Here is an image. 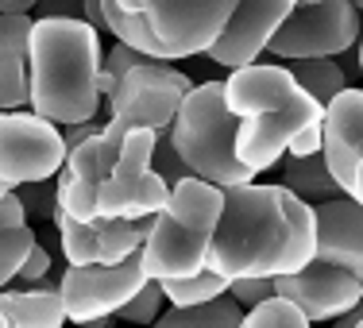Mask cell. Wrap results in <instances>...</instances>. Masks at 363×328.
I'll return each instance as SVG.
<instances>
[{
	"mask_svg": "<svg viewBox=\"0 0 363 328\" xmlns=\"http://www.w3.org/2000/svg\"><path fill=\"white\" fill-rule=\"evenodd\" d=\"M286 154H321V124H309V128H301L298 135L286 143Z\"/></svg>",
	"mask_w": 363,
	"mask_h": 328,
	"instance_id": "obj_33",
	"label": "cell"
},
{
	"mask_svg": "<svg viewBox=\"0 0 363 328\" xmlns=\"http://www.w3.org/2000/svg\"><path fill=\"white\" fill-rule=\"evenodd\" d=\"M155 140H159V132H151V128H132V132H124V140H120V151H116V174H143V170H151V151H155Z\"/></svg>",
	"mask_w": 363,
	"mask_h": 328,
	"instance_id": "obj_24",
	"label": "cell"
},
{
	"mask_svg": "<svg viewBox=\"0 0 363 328\" xmlns=\"http://www.w3.org/2000/svg\"><path fill=\"white\" fill-rule=\"evenodd\" d=\"M39 0H0V16H28Z\"/></svg>",
	"mask_w": 363,
	"mask_h": 328,
	"instance_id": "obj_36",
	"label": "cell"
},
{
	"mask_svg": "<svg viewBox=\"0 0 363 328\" xmlns=\"http://www.w3.org/2000/svg\"><path fill=\"white\" fill-rule=\"evenodd\" d=\"M101 128H105V124H101V116H97V120H85V124H70V128L62 132V147L70 151V147H77L82 140H89V135H97Z\"/></svg>",
	"mask_w": 363,
	"mask_h": 328,
	"instance_id": "obj_34",
	"label": "cell"
},
{
	"mask_svg": "<svg viewBox=\"0 0 363 328\" xmlns=\"http://www.w3.org/2000/svg\"><path fill=\"white\" fill-rule=\"evenodd\" d=\"M309 4H321V0H298L294 8H309Z\"/></svg>",
	"mask_w": 363,
	"mask_h": 328,
	"instance_id": "obj_39",
	"label": "cell"
},
{
	"mask_svg": "<svg viewBox=\"0 0 363 328\" xmlns=\"http://www.w3.org/2000/svg\"><path fill=\"white\" fill-rule=\"evenodd\" d=\"M340 70H344V77H348V85L359 77V43H352V47L344 50V62H340Z\"/></svg>",
	"mask_w": 363,
	"mask_h": 328,
	"instance_id": "obj_35",
	"label": "cell"
},
{
	"mask_svg": "<svg viewBox=\"0 0 363 328\" xmlns=\"http://www.w3.org/2000/svg\"><path fill=\"white\" fill-rule=\"evenodd\" d=\"M348 4H352V8H356V12H359V4H363V0H348Z\"/></svg>",
	"mask_w": 363,
	"mask_h": 328,
	"instance_id": "obj_41",
	"label": "cell"
},
{
	"mask_svg": "<svg viewBox=\"0 0 363 328\" xmlns=\"http://www.w3.org/2000/svg\"><path fill=\"white\" fill-rule=\"evenodd\" d=\"M50 274V251L35 239V247H31L28 255H23V263H20V271H16V278L12 282H23V286H35L39 278H47Z\"/></svg>",
	"mask_w": 363,
	"mask_h": 328,
	"instance_id": "obj_31",
	"label": "cell"
},
{
	"mask_svg": "<svg viewBox=\"0 0 363 328\" xmlns=\"http://www.w3.org/2000/svg\"><path fill=\"white\" fill-rule=\"evenodd\" d=\"M236 328H313V324H309L306 317L290 305V301L267 298V301H259V305L247 309L244 321H240Z\"/></svg>",
	"mask_w": 363,
	"mask_h": 328,
	"instance_id": "obj_25",
	"label": "cell"
},
{
	"mask_svg": "<svg viewBox=\"0 0 363 328\" xmlns=\"http://www.w3.org/2000/svg\"><path fill=\"white\" fill-rule=\"evenodd\" d=\"M151 170L162 178L167 186H174V182H182V178H194L186 170V162L174 154V147H170V140H167V132H159V140H155V151H151Z\"/></svg>",
	"mask_w": 363,
	"mask_h": 328,
	"instance_id": "obj_29",
	"label": "cell"
},
{
	"mask_svg": "<svg viewBox=\"0 0 363 328\" xmlns=\"http://www.w3.org/2000/svg\"><path fill=\"white\" fill-rule=\"evenodd\" d=\"M16 189H20V186H16ZM16 197H20L28 220L31 217H35V220H50V217H55V178H47V182H28Z\"/></svg>",
	"mask_w": 363,
	"mask_h": 328,
	"instance_id": "obj_28",
	"label": "cell"
},
{
	"mask_svg": "<svg viewBox=\"0 0 363 328\" xmlns=\"http://www.w3.org/2000/svg\"><path fill=\"white\" fill-rule=\"evenodd\" d=\"M0 328H12V321H8V317H4V313H0Z\"/></svg>",
	"mask_w": 363,
	"mask_h": 328,
	"instance_id": "obj_40",
	"label": "cell"
},
{
	"mask_svg": "<svg viewBox=\"0 0 363 328\" xmlns=\"http://www.w3.org/2000/svg\"><path fill=\"white\" fill-rule=\"evenodd\" d=\"M55 209L66 213L77 224L97 220V182H82V178L58 170L55 174Z\"/></svg>",
	"mask_w": 363,
	"mask_h": 328,
	"instance_id": "obj_22",
	"label": "cell"
},
{
	"mask_svg": "<svg viewBox=\"0 0 363 328\" xmlns=\"http://www.w3.org/2000/svg\"><path fill=\"white\" fill-rule=\"evenodd\" d=\"M313 205L286 186H228L220 189V217L205 255V271L232 278H279L313 259Z\"/></svg>",
	"mask_w": 363,
	"mask_h": 328,
	"instance_id": "obj_1",
	"label": "cell"
},
{
	"mask_svg": "<svg viewBox=\"0 0 363 328\" xmlns=\"http://www.w3.org/2000/svg\"><path fill=\"white\" fill-rule=\"evenodd\" d=\"M352 43H359V12L348 0H321L309 8H294L271 35L267 50L279 62H290V58H336Z\"/></svg>",
	"mask_w": 363,
	"mask_h": 328,
	"instance_id": "obj_8",
	"label": "cell"
},
{
	"mask_svg": "<svg viewBox=\"0 0 363 328\" xmlns=\"http://www.w3.org/2000/svg\"><path fill=\"white\" fill-rule=\"evenodd\" d=\"M101 35L85 20H31L28 105L58 128L101 116Z\"/></svg>",
	"mask_w": 363,
	"mask_h": 328,
	"instance_id": "obj_2",
	"label": "cell"
},
{
	"mask_svg": "<svg viewBox=\"0 0 363 328\" xmlns=\"http://www.w3.org/2000/svg\"><path fill=\"white\" fill-rule=\"evenodd\" d=\"M271 286H274V298L290 301L309 324H321V321H333V317L359 305L363 271L325 263V259H309L301 271L271 278Z\"/></svg>",
	"mask_w": 363,
	"mask_h": 328,
	"instance_id": "obj_11",
	"label": "cell"
},
{
	"mask_svg": "<svg viewBox=\"0 0 363 328\" xmlns=\"http://www.w3.org/2000/svg\"><path fill=\"white\" fill-rule=\"evenodd\" d=\"M12 189H16V186H8L4 178H0V197H8V193H12Z\"/></svg>",
	"mask_w": 363,
	"mask_h": 328,
	"instance_id": "obj_38",
	"label": "cell"
},
{
	"mask_svg": "<svg viewBox=\"0 0 363 328\" xmlns=\"http://www.w3.org/2000/svg\"><path fill=\"white\" fill-rule=\"evenodd\" d=\"M282 186L306 205H321V201L344 197V189L336 186L333 174H328L321 154H301V159L298 154H286V159H282Z\"/></svg>",
	"mask_w": 363,
	"mask_h": 328,
	"instance_id": "obj_18",
	"label": "cell"
},
{
	"mask_svg": "<svg viewBox=\"0 0 363 328\" xmlns=\"http://www.w3.org/2000/svg\"><path fill=\"white\" fill-rule=\"evenodd\" d=\"M35 247V228L31 224H20V228H0V290L16 278L23 255Z\"/></svg>",
	"mask_w": 363,
	"mask_h": 328,
	"instance_id": "obj_26",
	"label": "cell"
},
{
	"mask_svg": "<svg viewBox=\"0 0 363 328\" xmlns=\"http://www.w3.org/2000/svg\"><path fill=\"white\" fill-rule=\"evenodd\" d=\"M62 128L35 112H0V178L8 186L47 182L62 170Z\"/></svg>",
	"mask_w": 363,
	"mask_h": 328,
	"instance_id": "obj_9",
	"label": "cell"
},
{
	"mask_svg": "<svg viewBox=\"0 0 363 328\" xmlns=\"http://www.w3.org/2000/svg\"><path fill=\"white\" fill-rule=\"evenodd\" d=\"M224 108L236 124V159L252 174H263L286 154V143L301 128L321 124V105L286 74L282 62H252L240 66L220 81Z\"/></svg>",
	"mask_w": 363,
	"mask_h": 328,
	"instance_id": "obj_3",
	"label": "cell"
},
{
	"mask_svg": "<svg viewBox=\"0 0 363 328\" xmlns=\"http://www.w3.org/2000/svg\"><path fill=\"white\" fill-rule=\"evenodd\" d=\"M28 35L31 16H0V112L28 105Z\"/></svg>",
	"mask_w": 363,
	"mask_h": 328,
	"instance_id": "obj_16",
	"label": "cell"
},
{
	"mask_svg": "<svg viewBox=\"0 0 363 328\" xmlns=\"http://www.w3.org/2000/svg\"><path fill=\"white\" fill-rule=\"evenodd\" d=\"M321 159L344 197H363V93L348 85L321 112Z\"/></svg>",
	"mask_w": 363,
	"mask_h": 328,
	"instance_id": "obj_12",
	"label": "cell"
},
{
	"mask_svg": "<svg viewBox=\"0 0 363 328\" xmlns=\"http://www.w3.org/2000/svg\"><path fill=\"white\" fill-rule=\"evenodd\" d=\"M143 282L147 274H143L140 251L112 266H66L62 278H58V298H62L66 321L93 328L97 321L116 313Z\"/></svg>",
	"mask_w": 363,
	"mask_h": 328,
	"instance_id": "obj_10",
	"label": "cell"
},
{
	"mask_svg": "<svg viewBox=\"0 0 363 328\" xmlns=\"http://www.w3.org/2000/svg\"><path fill=\"white\" fill-rule=\"evenodd\" d=\"M170 186L162 182L155 170L143 174H112L105 182H97V217H120V220H140V217H155L167 201Z\"/></svg>",
	"mask_w": 363,
	"mask_h": 328,
	"instance_id": "obj_15",
	"label": "cell"
},
{
	"mask_svg": "<svg viewBox=\"0 0 363 328\" xmlns=\"http://www.w3.org/2000/svg\"><path fill=\"white\" fill-rule=\"evenodd\" d=\"M101 70L116 77L108 93V120L105 128L112 135H124L132 128H151V132H167L174 112L182 105L194 81H189L182 70H174L170 62H159V58H147L140 50L116 47L101 58Z\"/></svg>",
	"mask_w": 363,
	"mask_h": 328,
	"instance_id": "obj_7",
	"label": "cell"
},
{
	"mask_svg": "<svg viewBox=\"0 0 363 328\" xmlns=\"http://www.w3.org/2000/svg\"><path fill=\"white\" fill-rule=\"evenodd\" d=\"M240 321H244V309L228 293H220V298L201 301V305H170L147 328H236Z\"/></svg>",
	"mask_w": 363,
	"mask_h": 328,
	"instance_id": "obj_19",
	"label": "cell"
},
{
	"mask_svg": "<svg viewBox=\"0 0 363 328\" xmlns=\"http://www.w3.org/2000/svg\"><path fill=\"white\" fill-rule=\"evenodd\" d=\"M224 293H228V298H232V301H236V305L247 313L252 305H259V301L274 298V286H271V278H232Z\"/></svg>",
	"mask_w": 363,
	"mask_h": 328,
	"instance_id": "obj_30",
	"label": "cell"
},
{
	"mask_svg": "<svg viewBox=\"0 0 363 328\" xmlns=\"http://www.w3.org/2000/svg\"><path fill=\"white\" fill-rule=\"evenodd\" d=\"M162 301H167V298H162V286H159V282L147 278L143 286L135 290L132 298H128V301H124V305H120L112 317H120L124 324H151L155 317H159Z\"/></svg>",
	"mask_w": 363,
	"mask_h": 328,
	"instance_id": "obj_27",
	"label": "cell"
},
{
	"mask_svg": "<svg viewBox=\"0 0 363 328\" xmlns=\"http://www.w3.org/2000/svg\"><path fill=\"white\" fill-rule=\"evenodd\" d=\"M62 278V274H58ZM58 278H39L23 290H0V313L12 321V328H62L66 309L58 298Z\"/></svg>",
	"mask_w": 363,
	"mask_h": 328,
	"instance_id": "obj_17",
	"label": "cell"
},
{
	"mask_svg": "<svg viewBox=\"0 0 363 328\" xmlns=\"http://www.w3.org/2000/svg\"><path fill=\"white\" fill-rule=\"evenodd\" d=\"M120 140H124V135H112L108 128H101L97 135H89V140H82L77 147L66 151L62 170L74 178H82V182H105L112 174V166H116Z\"/></svg>",
	"mask_w": 363,
	"mask_h": 328,
	"instance_id": "obj_20",
	"label": "cell"
},
{
	"mask_svg": "<svg viewBox=\"0 0 363 328\" xmlns=\"http://www.w3.org/2000/svg\"><path fill=\"white\" fill-rule=\"evenodd\" d=\"M313 259L363 271V209L352 197L313 205Z\"/></svg>",
	"mask_w": 363,
	"mask_h": 328,
	"instance_id": "obj_14",
	"label": "cell"
},
{
	"mask_svg": "<svg viewBox=\"0 0 363 328\" xmlns=\"http://www.w3.org/2000/svg\"><path fill=\"white\" fill-rule=\"evenodd\" d=\"M31 12H35V20H85L82 0H39Z\"/></svg>",
	"mask_w": 363,
	"mask_h": 328,
	"instance_id": "obj_32",
	"label": "cell"
},
{
	"mask_svg": "<svg viewBox=\"0 0 363 328\" xmlns=\"http://www.w3.org/2000/svg\"><path fill=\"white\" fill-rule=\"evenodd\" d=\"M359 317H363V313H359V305H356V309H348V313L333 317V324H328V328H352V324L359 321Z\"/></svg>",
	"mask_w": 363,
	"mask_h": 328,
	"instance_id": "obj_37",
	"label": "cell"
},
{
	"mask_svg": "<svg viewBox=\"0 0 363 328\" xmlns=\"http://www.w3.org/2000/svg\"><path fill=\"white\" fill-rule=\"evenodd\" d=\"M240 0H101L105 31L159 62L194 58L217 43Z\"/></svg>",
	"mask_w": 363,
	"mask_h": 328,
	"instance_id": "obj_4",
	"label": "cell"
},
{
	"mask_svg": "<svg viewBox=\"0 0 363 328\" xmlns=\"http://www.w3.org/2000/svg\"><path fill=\"white\" fill-rule=\"evenodd\" d=\"M159 286H162V298H167L170 305H201V301L220 298V293L228 290V282L213 271H197V274H189V278H167V282H159Z\"/></svg>",
	"mask_w": 363,
	"mask_h": 328,
	"instance_id": "obj_23",
	"label": "cell"
},
{
	"mask_svg": "<svg viewBox=\"0 0 363 328\" xmlns=\"http://www.w3.org/2000/svg\"><path fill=\"white\" fill-rule=\"evenodd\" d=\"M236 124L240 120L224 108L220 81H201L182 97L174 120L167 128V140L194 178H201V182H209L217 189L247 186L255 174L232 151Z\"/></svg>",
	"mask_w": 363,
	"mask_h": 328,
	"instance_id": "obj_6",
	"label": "cell"
},
{
	"mask_svg": "<svg viewBox=\"0 0 363 328\" xmlns=\"http://www.w3.org/2000/svg\"><path fill=\"white\" fill-rule=\"evenodd\" d=\"M220 217V189L201 178H182L170 186L162 209L151 217L147 239L140 247L143 274L151 282L189 278L205 271V255L213 244V228Z\"/></svg>",
	"mask_w": 363,
	"mask_h": 328,
	"instance_id": "obj_5",
	"label": "cell"
},
{
	"mask_svg": "<svg viewBox=\"0 0 363 328\" xmlns=\"http://www.w3.org/2000/svg\"><path fill=\"white\" fill-rule=\"evenodd\" d=\"M294 4H298V0H240L236 12L224 23V31L217 35V43H213L205 55L217 66H224V70L252 66L267 50V43L279 31V23L294 12Z\"/></svg>",
	"mask_w": 363,
	"mask_h": 328,
	"instance_id": "obj_13",
	"label": "cell"
},
{
	"mask_svg": "<svg viewBox=\"0 0 363 328\" xmlns=\"http://www.w3.org/2000/svg\"><path fill=\"white\" fill-rule=\"evenodd\" d=\"M286 74H290L294 81H298L321 108L336 97V93L348 89V77H344V70H340V62H336V58H290V62H286Z\"/></svg>",
	"mask_w": 363,
	"mask_h": 328,
	"instance_id": "obj_21",
	"label": "cell"
}]
</instances>
